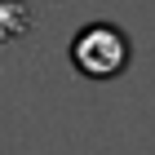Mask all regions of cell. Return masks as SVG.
I'll use <instances>...</instances> for the list:
<instances>
[{"mask_svg": "<svg viewBox=\"0 0 155 155\" xmlns=\"http://www.w3.org/2000/svg\"><path fill=\"white\" fill-rule=\"evenodd\" d=\"M129 58H133V45L115 22H89L71 40V67L89 80H115L129 67Z\"/></svg>", "mask_w": 155, "mask_h": 155, "instance_id": "cell-1", "label": "cell"}]
</instances>
